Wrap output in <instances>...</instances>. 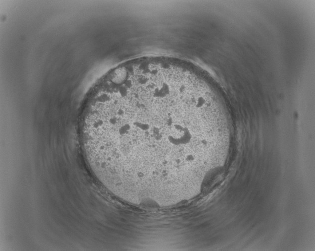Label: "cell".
Here are the masks:
<instances>
[{"label":"cell","instance_id":"1","mask_svg":"<svg viewBox=\"0 0 315 251\" xmlns=\"http://www.w3.org/2000/svg\"><path fill=\"white\" fill-rule=\"evenodd\" d=\"M199 79L170 69L122 74L90 105L83 126L86 156L115 196L170 205L195 195L208 170L214 129Z\"/></svg>","mask_w":315,"mask_h":251}]
</instances>
